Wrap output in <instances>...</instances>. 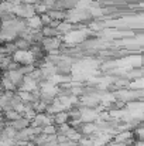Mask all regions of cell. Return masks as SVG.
<instances>
[{
	"label": "cell",
	"instance_id": "cell-1",
	"mask_svg": "<svg viewBox=\"0 0 144 146\" xmlns=\"http://www.w3.org/2000/svg\"><path fill=\"white\" fill-rule=\"evenodd\" d=\"M13 60L16 62H18L20 65H30V64H36V57L30 50H18L16 51L13 55Z\"/></svg>",
	"mask_w": 144,
	"mask_h": 146
},
{
	"label": "cell",
	"instance_id": "cell-9",
	"mask_svg": "<svg viewBox=\"0 0 144 146\" xmlns=\"http://www.w3.org/2000/svg\"><path fill=\"white\" fill-rule=\"evenodd\" d=\"M3 116L6 118V121H7V122H13V121H16V119L21 118V115H20L17 111H14V109H10V111L3 112Z\"/></svg>",
	"mask_w": 144,
	"mask_h": 146
},
{
	"label": "cell",
	"instance_id": "cell-6",
	"mask_svg": "<svg viewBox=\"0 0 144 146\" xmlns=\"http://www.w3.org/2000/svg\"><path fill=\"white\" fill-rule=\"evenodd\" d=\"M27 27L31 30H41L43 29V21H41V16L36 14L30 19H27Z\"/></svg>",
	"mask_w": 144,
	"mask_h": 146
},
{
	"label": "cell",
	"instance_id": "cell-5",
	"mask_svg": "<svg viewBox=\"0 0 144 146\" xmlns=\"http://www.w3.org/2000/svg\"><path fill=\"white\" fill-rule=\"evenodd\" d=\"M52 119H54V125L59 126L62 123H68L69 122V113H68V111H62V112H58V113L52 115Z\"/></svg>",
	"mask_w": 144,
	"mask_h": 146
},
{
	"label": "cell",
	"instance_id": "cell-2",
	"mask_svg": "<svg viewBox=\"0 0 144 146\" xmlns=\"http://www.w3.org/2000/svg\"><path fill=\"white\" fill-rule=\"evenodd\" d=\"M33 126H38V128H44L48 125H54V119H52V115H49L47 112L44 113H37V116L34 118V121L31 122Z\"/></svg>",
	"mask_w": 144,
	"mask_h": 146
},
{
	"label": "cell",
	"instance_id": "cell-10",
	"mask_svg": "<svg viewBox=\"0 0 144 146\" xmlns=\"http://www.w3.org/2000/svg\"><path fill=\"white\" fill-rule=\"evenodd\" d=\"M43 133L45 135H57V126L55 125H48L43 128Z\"/></svg>",
	"mask_w": 144,
	"mask_h": 146
},
{
	"label": "cell",
	"instance_id": "cell-8",
	"mask_svg": "<svg viewBox=\"0 0 144 146\" xmlns=\"http://www.w3.org/2000/svg\"><path fill=\"white\" fill-rule=\"evenodd\" d=\"M14 44H16V47L18 50H30L31 46H33L30 41H27V40H24V38H21V37H17V38L14 40Z\"/></svg>",
	"mask_w": 144,
	"mask_h": 146
},
{
	"label": "cell",
	"instance_id": "cell-7",
	"mask_svg": "<svg viewBox=\"0 0 144 146\" xmlns=\"http://www.w3.org/2000/svg\"><path fill=\"white\" fill-rule=\"evenodd\" d=\"M41 33L44 36V38H49V37H61L57 27H52V26H43L41 29Z\"/></svg>",
	"mask_w": 144,
	"mask_h": 146
},
{
	"label": "cell",
	"instance_id": "cell-12",
	"mask_svg": "<svg viewBox=\"0 0 144 146\" xmlns=\"http://www.w3.org/2000/svg\"><path fill=\"white\" fill-rule=\"evenodd\" d=\"M1 1H3V0H0V3H1Z\"/></svg>",
	"mask_w": 144,
	"mask_h": 146
},
{
	"label": "cell",
	"instance_id": "cell-3",
	"mask_svg": "<svg viewBox=\"0 0 144 146\" xmlns=\"http://www.w3.org/2000/svg\"><path fill=\"white\" fill-rule=\"evenodd\" d=\"M3 72H4V75L16 85V88L18 90V87L21 85V82H23V80H24V75H23V72L20 71V68L16 70V71H3Z\"/></svg>",
	"mask_w": 144,
	"mask_h": 146
},
{
	"label": "cell",
	"instance_id": "cell-4",
	"mask_svg": "<svg viewBox=\"0 0 144 146\" xmlns=\"http://www.w3.org/2000/svg\"><path fill=\"white\" fill-rule=\"evenodd\" d=\"M7 125L11 126V128H14L17 132H20V131L28 128V126L31 125V122H30L28 119H26V118L21 116V118H18V119H16V121H13V122H7Z\"/></svg>",
	"mask_w": 144,
	"mask_h": 146
},
{
	"label": "cell",
	"instance_id": "cell-11",
	"mask_svg": "<svg viewBox=\"0 0 144 146\" xmlns=\"http://www.w3.org/2000/svg\"><path fill=\"white\" fill-rule=\"evenodd\" d=\"M3 1H10V0H3Z\"/></svg>",
	"mask_w": 144,
	"mask_h": 146
}]
</instances>
